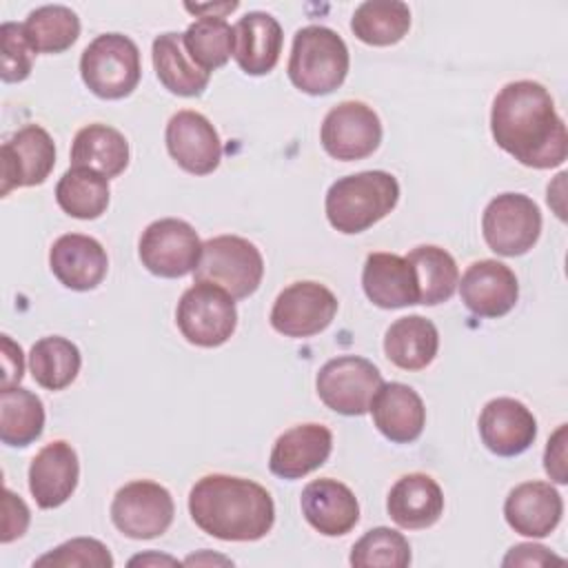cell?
Listing matches in <instances>:
<instances>
[{
    "label": "cell",
    "instance_id": "ac0fdd59",
    "mask_svg": "<svg viewBox=\"0 0 568 568\" xmlns=\"http://www.w3.org/2000/svg\"><path fill=\"white\" fill-rule=\"evenodd\" d=\"M333 450V433L315 422L284 430L271 450L268 468L282 479H300L322 464Z\"/></svg>",
    "mask_w": 568,
    "mask_h": 568
},
{
    "label": "cell",
    "instance_id": "7402d4cb",
    "mask_svg": "<svg viewBox=\"0 0 568 568\" xmlns=\"http://www.w3.org/2000/svg\"><path fill=\"white\" fill-rule=\"evenodd\" d=\"M564 515L561 495L546 481H524L504 501L508 526L524 537L550 535Z\"/></svg>",
    "mask_w": 568,
    "mask_h": 568
},
{
    "label": "cell",
    "instance_id": "5b68a950",
    "mask_svg": "<svg viewBox=\"0 0 568 568\" xmlns=\"http://www.w3.org/2000/svg\"><path fill=\"white\" fill-rule=\"evenodd\" d=\"M80 75L87 89L102 100L126 98L142 75L140 49L122 33H102L84 47Z\"/></svg>",
    "mask_w": 568,
    "mask_h": 568
},
{
    "label": "cell",
    "instance_id": "4316f807",
    "mask_svg": "<svg viewBox=\"0 0 568 568\" xmlns=\"http://www.w3.org/2000/svg\"><path fill=\"white\" fill-rule=\"evenodd\" d=\"M439 348L437 326L422 315H406L395 320L384 335L386 357L404 371L426 368Z\"/></svg>",
    "mask_w": 568,
    "mask_h": 568
},
{
    "label": "cell",
    "instance_id": "d590c367",
    "mask_svg": "<svg viewBox=\"0 0 568 568\" xmlns=\"http://www.w3.org/2000/svg\"><path fill=\"white\" fill-rule=\"evenodd\" d=\"M189 58L204 71L224 67L235 51L233 27L224 18L202 16L186 27L182 33Z\"/></svg>",
    "mask_w": 568,
    "mask_h": 568
},
{
    "label": "cell",
    "instance_id": "f1b7e54d",
    "mask_svg": "<svg viewBox=\"0 0 568 568\" xmlns=\"http://www.w3.org/2000/svg\"><path fill=\"white\" fill-rule=\"evenodd\" d=\"M129 164L126 138L109 124L82 126L71 144V166H87L104 178L120 175Z\"/></svg>",
    "mask_w": 568,
    "mask_h": 568
},
{
    "label": "cell",
    "instance_id": "52a82bcc",
    "mask_svg": "<svg viewBox=\"0 0 568 568\" xmlns=\"http://www.w3.org/2000/svg\"><path fill=\"white\" fill-rule=\"evenodd\" d=\"M175 322L189 344L215 348L229 342L237 326L233 297L209 282H195L186 288L175 308Z\"/></svg>",
    "mask_w": 568,
    "mask_h": 568
},
{
    "label": "cell",
    "instance_id": "e0dca14e",
    "mask_svg": "<svg viewBox=\"0 0 568 568\" xmlns=\"http://www.w3.org/2000/svg\"><path fill=\"white\" fill-rule=\"evenodd\" d=\"M479 437L499 457H515L528 450L537 437L535 415L513 397H495L479 413Z\"/></svg>",
    "mask_w": 568,
    "mask_h": 568
},
{
    "label": "cell",
    "instance_id": "30bf717a",
    "mask_svg": "<svg viewBox=\"0 0 568 568\" xmlns=\"http://www.w3.org/2000/svg\"><path fill=\"white\" fill-rule=\"evenodd\" d=\"M138 253L149 273L173 280L195 271L202 255V242L189 222L162 217L142 231Z\"/></svg>",
    "mask_w": 568,
    "mask_h": 568
},
{
    "label": "cell",
    "instance_id": "74e56055",
    "mask_svg": "<svg viewBox=\"0 0 568 568\" xmlns=\"http://www.w3.org/2000/svg\"><path fill=\"white\" fill-rule=\"evenodd\" d=\"M33 566H55V568H111L113 557L109 548L93 537H75L47 555L38 557Z\"/></svg>",
    "mask_w": 568,
    "mask_h": 568
},
{
    "label": "cell",
    "instance_id": "ba28073f",
    "mask_svg": "<svg viewBox=\"0 0 568 568\" xmlns=\"http://www.w3.org/2000/svg\"><path fill=\"white\" fill-rule=\"evenodd\" d=\"M481 233L490 251L497 255H524L539 240L541 211L524 193H501L484 209Z\"/></svg>",
    "mask_w": 568,
    "mask_h": 568
},
{
    "label": "cell",
    "instance_id": "6da1fadb",
    "mask_svg": "<svg viewBox=\"0 0 568 568\" xmlns=\"http://www.w3.org/2000/svg\"><path fill=\"white\" fill-rule=\"evenodd\" d=\"M490 133L499 149L530 169L559 166L568 155L566 124L548 89L535 80L501 87L490 109Z\"/></svg>",
    "mask_w": 568,
    "mask_h": 568
},
{
    "label": "cell",
    "instance_id": "83f0119b",
    "mask_svg": "<svg viewBox=\"0 0 568 568\" xmlns=\"http://www.w3.org/2000/svg\"><path fill=\"white\" fill-rule=\"evenodd\" d=\"M151 55H153V67H155L158 80L171 93L182 95V98H195L206 89L211 73L200 69L189 58L184 42H182V33L166 31V33L158 36L153 40Z\"/></svg>",
    "mask_w": 568,
    "mask_h": 568
},
{
    "label": "cell",
    "instance_id": "d6a6232c",
    "mask_svg": "<svg viewBox=\"0 0 568 568\" xmlns=\"http://www.w3.org/2000/svg\"><path fill=\"white\" fill-rule=\"evenodd\" d=\"M82 355L80 348L60 335H49L38 339L29 353V368L36 379L47 390L67 388L80 373Z\"/></svg>",
    "mask_w": 568,
    "mask_h": 568
},
{
    "label": "cell",
    "instance_id": "5bb4252c",
    "mask_svg": "<svg viewBox=\"0 0 568 568\" xmlns=\"http://www.w3.org/2000/svg\"><path fill=\"white\" fill-rule=\"evenodd\" d=\"M166 149L180 169L193 175H209L220 166L222 140L215 126L197 111L184 109L166 124Z\"/></svg>",
    "mask_w": 568,
    "mask_h": 568
},
{
    "label": "cell",
    "instance_id": "ab89813d",
    "mask_svg": "<svg viewBox=\"0 0 568 568\" xmlns=\"http://www.w3.org/2000/svg\"><path fill=\"white\" fill-rule=\"evenodd\" d=\"M2 535L0 541L9 544L18 537H22L29 528V508L27 504L20 499V495H16L13 490L4 488V499H2Z\"/></svg>",
    "mask_w": 568,
    "mask_h": 568
},
{
    "label": "cell",
    "instance_id": "f6af8a7d",
    "mask_svg": "<svg viewBox=\"0 0 568 568\" xmlns=\"http://www.w3.org/2000/svg\"><path fill=\"white\" fill-rule=\"evenodd\" d=\"M146 561H166V564H175V559H171V557H133L131 559V566H135V564H146Z\"/></svg>",
    "mask_w": 568,
    "mask_h": 568
},
{
    "label": "cell",
    "instance_id": "7bdbcfd3",
    "mask_svg": "<svg viewBox=\"0 0 568 568\" xmlns=\"http://www.w3.org/2000/svg\"><path fill=\"white\" fill-rule=\"evenodd\" d=\"M22 373H24L22 348L9 335H2V384H0V388H13L16 384H20Z\"/></svg>",
    "mask_w": 568,
    "mask_h": 568
},
{
    "label": "cell",
    "instance_id": "ee69618b",
    "mask_svg": "<svg viewBox=\"0 0 568 568\" xmlns=\"http://www.w3.org/2000/svg\"><path fill=\"white\" fill-rule=\"evenodd\" d=\"M240 4L233 0V2H220V4H184L186 11L195 13V16H206L211 13L213 18H224V13L229 11H235Z\"/></svg>",
    "mask_w": 568,
    "mask_h": 568
},
{
    "label": "cell",
    "instance_id": "9c48e42d",
    "mask_svg": "<svg viewBox=\"0 0 568 568\" xmlns=\"http://www.w3.org/2000/svg\"><path fill=\"white\" fill-rule=\"evenodd\" d=\"M379 368L357 355H339L328 359L317 377L315 388L320 399L339 415H364L382 386Z\"/></svg>",
    "mask_w": 568,
    "mask_h": 568
},
{
    "label": "cell",
    "instance_id": "d6986e66",
    "mask_svg": "<svg viewBox=\"0 0 568 568\" xmlns=\"http://www.w3.org/2000/svg\"><path fill=\"white\" fill-rule=\"evenodd\" d=\"M304 519L326 537H342L359 521V504L353 490L331 477L313 479L300 495Z\"/></svg>",
    "mask_w": 568,
    "mask_h": 568
},
{
    "label": "cell",
    "instance_id": "44dd1931",
    "mask_svg": "<svg viewBox=\"0 0 568 568\" xmlns=\"http://www.w3.org/2000/svg\"><path fill=\"white\" fill-rule=\"evenodd\" d=\"M80 464L73 446L55 439L38 450L29 466V490L40 508L62 506L75 490Z\"/></svg>",
    "mask_w": 568,
    "mask_h": 568
},
{
    "label": "cell",
    "instance_id": "4dcf8cb0",
    "mask_svg": "<svg viewBox=\"0 0 568 568\" xmlns=\"http://www.w3.org/2000/svg\"><path fill=\"white\" fill-rule=\"evenodd\" d=\"M351 29L371 47H390L408 33L410 9L399 0H366L355 9Z\"/></svg>",
    "mask_w": 568,
    "mask_h": 568
},
{
    "label": "cell",
    "instance_id": "b9f144b4",
    "mask_svg": "<svg viewBox=\"0 0 568 568\" xmlns=\"http://www.w3.org/2000/svg\"><path fill=\"white\" fill-rule=\"evenodd\" d=\"M561 564L564 559L552 555L546 546L539 544H517L504 557V566H544V564Z\"/></svg>",
    "mask_w": 568,
    "mask_h": 568
},
{
    "label": "cell",
    "instance_id": "484cf974",
    "mask_svg": "<svg viewBox=\"0 0 568 568\" xmlns=\"http://www.w3.org/2000/svg\"><path fill=\"white\" fill-rule=\"evenodd\" d=\"M235 51L233 58L246 75H266L280 60L282 53V27L266 11L244 13L235 27Z\"/></svg>",
    "mask_w": 568,
    "mask_h": 568
},
{
    "label": "cell",
    "instance_id": "603a6c76",
    "mask_svg": "<svg viewBox=\"0 0 568 568\" xmlns=\"http://www.w3.org/2000/svg\"><path fill=\"white\" fill-rule=\"evenodd\" d=\"M368 410L373 413L377 430L395 444L415 442L426 424V408L422 397L415 388L402 382L382 384Z\"/></svg>",
    "mask_w": 568,
    "mask_h": 568
},
{
    "label": "cell",
    "instance_id": "3957f363",
    "mask_svg": "<svg viewBox=\"0 0 568 568\" xmlns=\"http://www.w3.org/2000/svg\"><path fill=\"white\" fill-rule=\"evenodd\" d=\"M399 200V184L386 171H362L335 180L324 200L326 217L339 233L355 235L386 217Z\"/></svg>",
    "mask_w": 568,
    "mask_h": 568
},
{
    "label": "cell",
    "instance_id": "4fadbf2b",
    "mask_svg": "<svg viewBox=\"0 0 568 568\" xmlns=\"http://www.w3.org/2000/svg\"><path fill=\"white\" fill-rule=\"evenodd\" d=\"M337 313V297L320 282H293L273 302L271 326L284 337L322 333Z\"/></svg>",
    "mask_w": 568,
    "mask_h": 568
},
{
    "label": "cell",
    "instance_id": "7c38bea8",
    "mask_svg": "<svg viewBox=\"0 0 568 568\" xmlns=\"http://www.w3.org/2000/svg\"><path fill=\"white\" fill-rule=\"evenodd\" d=\"M320 142L335 160H364L373 155L382 142L379 115L359 100H344L326 113Z\"/></svg>",
    "mask_w": 568,
    "mask_h": 568
},
{
    "label": "cell",
    "instance_id": "ffe728a7",
    "mask_svg": "<svg viewBox=\"0 0 568 568\" xmlns=\"http://www.w3.org/2000/svg\"><path fill=\"white\" fill-rule=\"evenodd\" d=\"M49 266L62 286L71 291H91L104 280L109 257L95 237L67 233L53 242Z\"/></svg>",
    "mask_w": 568,
    "mask_h": 568
},
{
    "label": "cell",
    "instance_id": "cb8c5ba5",
    "mask_svg": "<svg viewBox=\"0 0 568 568\" xmlns=\"http://www.w3.org/2000/svg\"><path fill=\"white\" fill-rule=\"evenodd\" d=\"M362 286L366 297L379 308L419 304L415 268L406 257L395 253H371L364 262Z\"/></svg>",
    "mask_w": 568,
    "mask_h": 568
},
{
    "label": "cell",
    "instance_id": "836d02e7",
    "mask_svg": "<svg viewBox=\"0 0 568 568\" xmlns=\"http://www.w3.org/2000/svg\"><path fill=\"white\" fill-rule=\"evenodd\" d=\"M406 260L415 268L419 304L435 306L453 297L459 284V268L448 251L433 244H424L413 248L406 255Z\"/></svg>",
    "mask_w": 568,
    "mask_h": 568
},
{
    "label": "cell",
    "instance_id": "e575fe53",
    "mask_svg": "<svg viewBox=\"0 0 568 568\" xmlns=\"http://www.w3.org/2000/svg\"><path fill=\"white\" fill-rule=\"evenodd\" d=\"M22 29L36 53H62L80 36V18L64 4H44L27 16Z\"/></svg>",
    "mask_w": 568,
    "mask_h": 568
},
{
    "label": "cell",
    "instance_id": "1f68e13d",
    "mask_svg": "<svg viewBox=\"0 0 568 568\" xmlns=\"http://www.w3.org/2000/svg\"><path fill=\"white\" fill-rule=\"evenodd\" d=\"M42 399L20 386L0 388V439L7 446L24 448L42 435Z\"/></svg>",
    "mask_w": 568,
    "mask_h": 568
},
{
    "label": "cell",
    "instance_id": "f546056e",
    "mask_svg": "<svg viewBox=\"0 0 568 568\" xmlns=\"http://www.w3.org/2000/svg\"><path fill=\"white\" fill-rule=\"evenodd\" d=\"M109 178L87 166H71L55 184L58 206L78 220H95L109 206Z\"/></svg>",
    "mask_w": 568,
    "mask_h": 568
},
{
    "label": "cell",
    "instance_id": "9a60e30c",
    "mask_svg": "<svg viewBox=\"0 0 568 568\" xmlns=\"http://www.w3.org/2000/svg\"><path fill=\"white\" fill-rule=\"evenodd\" d=\"M0 158H2L0 193L9 195L11 189L36 186L49 178L55 164V144L42 126L27 124L18 129L2 144Z\"/></svg>",
    "mask_w": 568,
    "mask_h": 568
},
{
    "label": "cell",
    "instance_id": "2e32d148",
    "mask_svg": "<svg viewBox=\"0 0 568 568\" xmlns=\"http://www.w3.org/2000/svg\"><path fill=\"white\" fill-rule=\"evenodd\" d=\"M464 306L479 317H504L519 297V284L510 266L497 260L473 262L459 282Z\"/></svg>",
    "mask_w": 568,
    "mask_h": 568
},
{
    "label": "cell",
    "instance_id": "7a4b0ae2",
    "mask_svg": "<svg viewBox=\"0 0 568 568\" xmlns=\"http://www.w3.org/2000/svg\"><path fill=\"white\" fill-rule=\"evenodd\" d=\"M195 526L222 541H257L275 524V504L264 486L233 475H204L189 493Z\"/></svg>",
    "mask_w": 568,
    "mask_h": 568
},
{
    "label": "cell",
    "instance_id": "277c9868",
    "mask_svg": "<svg viewBox=\"0 0 568 568\" xmlns=\"http://www.w3.org/2000/svg\"><path fill=\"white\" fill-rule=\"evenodd\" d=\"M348 64V47L333 29L308 24L295 31L286 71L293 87L302 93H333L346 80Z\"/></svg>",
    "mask_w": 568,
    "mask_h": 568
},
{
    "label": "cell",
    "instance_id": "8992f818",
    "mask_svg": "<svg viewBox=\"0 0 568 568\" xmlns=\"http://www.w3.org/2000/svg\"><path fill=\"white\" fill-rule=\"evenodd\" d=\"M264 275L260 248L240 235H217L202 242V255L193 271L195 282L224 288L233 300L253 295Z\"/></svg>",
    "mask_w": 568,
    "mask_h": 568
},
{
    "label": "cell",
    "instance_id": "d4e9b609",
    "mask_svg": "<svg viewBox=\"0 0 568 568\" xmlns=\"http://www.w3.org/2000/svg\"><path fill=\"white\" fill-rule=\"evenodd\" d=\"M386 510L399 528H430L444 513V493L430 475L410 473L393 484Z\"/></svg>",
    "mask_w": 568,
    "mask_h": 568
},
{
    "label": "cell",
    "instance_id": "60d3db41",
    "mask_svg": "<svg viewBox=\"0 0 568 568\" xmlns=\"http://www.w3.org/2000/svg\"><path fill=\"white\" fill-rule=\"evenodd\" d=\"M566 424H561L552 437L548 439L546 453H544V468L550 475V479H555L557 484H566L568 481V473H566Z\"/></svg>",
    "mask_w": 568,
    "mask_h": 568
},
{
    "label": "cell",
    "instance_id": "8d00e7d4",
    "mask_svg": "<svg viewBox=\"0 0 568 568\" xmlns=\"http://www.w3.org/2000/svg\"><path fill=\"white\" fill-rule=\"evenodd\" d=\"M348 561L355 568H406L410 564V544L402 532L377 526L355 541Z\"/></svg>",
    "mask_w": 568,
    "mask_h": 568
},
{
    "label": "cell",
    "instance_id": "f35d334b",
    "mask_svg": "<svg viewBox=\"0 0 568 568\" xmlns=\"http://www.w3.org/2000/svg\"><path fill=\"white\" fill-rule=\"evenodd\" d=\"M0 44H2V82H22L29 78L33 67L36 51L27 42L24 29L20 22H2L0 27Z\"/></svg>",
    "mask_w": 568,
    "mask_h": 568
},
{
    "label": "cell",
    "instance_id": "8fae6325",
    "mask_svg": "<svg viewBox=\"0 0 568 568\" xmlns=\"http://www.w3.org/2000/svg\"><path fill=\"white\" fill-rule=\"evenodd\" d=\"M173 515L175 504L171 493L151 479L124 484L111 501L113 526L131 539H153L164 535L173 524Z\"/></svg>",
    "mask_w": 568,
    "mask_h": 568
}]
</instances>
